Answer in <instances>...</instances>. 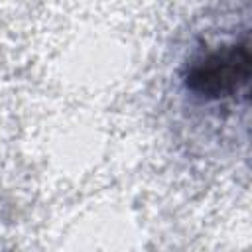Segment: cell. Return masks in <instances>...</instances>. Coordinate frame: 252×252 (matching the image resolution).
Instances as JSON below:
<instances>
[{"instance_id": "cell-1", "label": "cell", "mask_w": 252, "mask_h": 252, "mask_svg": "<svg viewBox=\"0 0 252 252\" xmlns=\"http://www.w3.org/2000/svg\"><path fill=\"white\" fill-rule=\"evenodd\" d=\"M248 39L226 41L195 53L183 67V85L203 100H226L248 93L250 83Z\"/></svg>"}]
</instances>
